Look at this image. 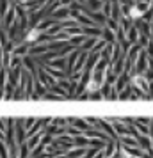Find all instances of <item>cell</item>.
<instances>
[{"mask_svg":"<svg viewBox=\"0 0 153 158\" xmlns=\"http://www.w3.org/2000/svg\"><path fill=\"white\" fill-rule=\"evenodd\" d=\"M130 84L135 89H139L141 93H148L150 91V87H151V82L146 78V75H142V73H137V75H134L130 78Z\"/></svg>","mask_w":153,"mask_h":158,"instance_id":"6da1fadb","label":"cell"},{"mask_svg":"<svg viewBox=\"0 0 153 158\" xmlns=\"http://www.w3.org/2000/svg\"><path fill=\"white\" fill-rule=\"evenodd\" d=\"M126 15L130 16L132 20H135V18H141V16H142V11H141L139 6H132V7L128 9V13H126Z\"/></svg>","mask_w":153,"mask_h":158,"instance_id":"7a4b0ae2","label":"cell"}]
</instances>
